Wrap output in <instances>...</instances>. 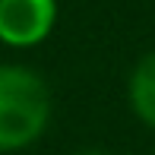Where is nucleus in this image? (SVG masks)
<instances>
[{
    "label": "nucleus",
    "instance_id": "5",
    "mask_svg": "<svg viewBox=\"0 0 155 155\" xmlns=\"http://www.w3.org/2000/svg\"><path fill=\"white\" fill-rule=\"evenodd\" d=\"M152 155H155V143H152Z\"/></svg>",
    "mask_w": 155,
    "mask_h": 155
},
{
    "label": "nucleus",
    "instance_id": "4",
    "mask_svg": "<svg viewBox=\"0 0 155 155\" xmlns=\"http://www.w3.org/2000/svg\"><path fill=\"white\" fill-rule=\"evenodd\" d=\"M73 155H111V152H104V149H79V152H73Z\"/></svg>",
    "mask_w": 155,
    "mask_h": 155
},
{
    "label": "nucleus",
    "instance_id": "2",
    "mask_svg": "<svg viewBox=\"0 0 155 155\" xmlns=\"http://www.w3.org/2000/svg\"><path fill=\"white\" fill-rule=\"evenodd\" d=\"M57 0H0V45L25 51L51 38Z\"/></svg>",
    "mask_w": 155,
    "mask_h": 155
},
{
    "label": "nucleus",
    "instance_id": "3",
    "mask_svg": "<svg viewBox=\"0 0 155 155\" xmlns=\"http://www.w3.org/2000/svg\"><path fill=\"white\" fill-rule=\"evenodd\" d=\"M127 104L133 117L155 133V51H146L127 76Z\"/></svg>",
    "mask_w": 155,
    "mask_h": 155
},
{
    "label": "nucleus",
    "instance_id": "1",
    "mask_svg": "<svg viewBox=\"0 0 155 155\" xmlns=\"http://www.w3.org/2000/svg\"><path fill=\"white\" fill-rule=\"evenodd\" d=\"M54 117L48 79L25 63H0V155L35 146Z\"/></svg>",
    "mask_w": 155,
    "mask_h": 155
}]
</instances>
